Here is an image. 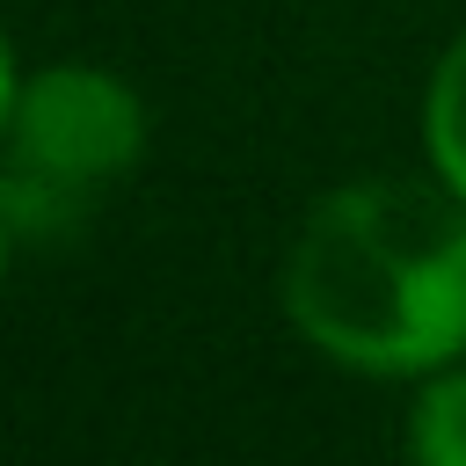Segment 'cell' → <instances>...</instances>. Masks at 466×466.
I'll return each instance as SVG.
<instances>
[{"mask_svg":"<svg viewBox=\"0 0 466 466\" xmlns=\"http://www.w3.org/2000/svg\"><path fill=\"white\" fill-rule=\"evenodd\" d=\"M284 313L350 371L408 379L466 357V197L350 182L313 204L284 262Z\"/></svg>","mask_w":466,"mask_h":466,"instance_id":"obj_1","label":"cell"},{"mask_svg":"<svg viewBox=\"0 0 466 466\" xmlns=\"http://www.w3.org/2000/svg\"><path fill=\"white\" fill-rule=\"evenodd\" d=\"M146 109L102 66H44L0 131V218L15 240H66L138 167Z\"/></svg>","mask_w":466,"mask_h":466,"instance_id":"obj_2","label":"cell"},{"mask_svg":"<svg viewBox=\"0 0 466 466\" xmlns=\"http://www.w3.org/2000/svg\"><path fill=\"white\" fill-rule=\"evenodd\" d=\"M422 138H430V160L444 175V189L466 197V36L437 58L430 73V109H422Z\"/></svg>","mask_w":466,"mask_h":466,"instance_id":"obj_3","label":"cell"},{"mask_svg":"<svg viewBox=\"0 0 466 466\" xmlns=\"http://www.w3.org/2000/svg\"><path fill=\"white\" fill-rule=\"evenodd\" d=\"M408 451L422 466H466V371H437L408 415Z\"/></svg>","mask_w":466,"mask_h":466,"instance_id":"obj_4","label":"cell"},{"mask_svg":"<svg viewBox=\"0 0 466 466\" xmlns=\"http://www.w3.org/2000/svg\"><path fill=\"white\" fill-rule=\"evenodd\" d=\"M15 51H7V29H0V131H7V109H15Z\"/></svg>","mask_w":466,"mask_h":466,"instance_id":"obj_5","label":"cell"},{"mask_svg":"<svg viewBox=\"0 0 466 466\" xmlns=\"http://www.w3.org/2000/svg\"><path fill=\"white\" fill-rule=\"evenodd\" d=\"M7 240H15V233H7V218H0V269H7Z\"/></svg>","mask_w":466,"mask_h":466,"instance_id":"obj_6","label":"cell"}]
</instances>
